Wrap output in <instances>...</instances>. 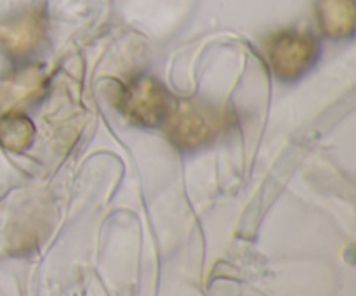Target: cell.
I'll return each mask as SVG.
<instances>
[{
    "mask_svg": "<svg viewBox=\"0 0 356 296\" xmlns=\"http://www.w3.org/2000/svg\"><path fill=\"white\" fill-rule=\"evenodd\" d=\"M40 87V71H38V69H26V71L19 73L16 78H13L6 87H3L0 103H2L3 106H14V104L21 103V101H26L28 97L33 96Z\"/></svg>",
    "mask_w": 356,
    "mask_h": 296,
    "instance_id": "cell-7",
    "label": "cell"
},
{
    "mask_svg": "<svg viewBox=\"0 0 356 296\" xmlns=\"http://www.w3.org/2000/svg\"><path fill=\"white\" fill-rule=\"evenodd\" d=\"M35 137L33 121L21 113H7L0 118V146L14 153L26 151Z\"/></svg>",
    "mask_w": 356,
    "mask_h": 296,
    "instance_id": "cell-6",
    "label": "cell"
},
{
    "mask_svg": "<svg viewBox=\"0 0 356 296\" xmlns=\"http://www.w3.org/2000/svg\"><path fill=\"white\" fill-rule=\"evenodd\" d=\"M169 134L181 149H195L212 141L222 127V114L216 107L198 101H181L170 106Z\"/></svg>",
    "mask_w": 356,
    "mask_h": 296,
    "instance_id": "cell-1",
    "label": "cell"
},
{
    "mask_svg": "<svg viewBox=\"0 0 356 296\" xmlns=\"http://www.w3.org/2000/svg\"><path fill=\"white\" fill-rule=\"evenodd\" d=\"M316 17L323 33L330 38H346L356 28L355 0H316Z\"/></svg>",
    "mask_w": 356,
    "mask_h": 296,
    "instance_id": "cell-5",
    "label": "cell"
},
{
    "mask_svg": "<svg viewBox=\"0 0 356 296\" xmlns=\"http://www.w3.org/2000/svg\"><path fill=\"white\" fill-rule=\"evenodd\" d=\"M45 21L35 10L0 23V47L10 55H24L40 44Z\"/></svg>",
    "mask_w": 356,
    "mask_h": 296,
    "instance_id": "cell-4",
    "label": "cell"
},
{
    "mask_svg": "<svg viewBox=\"0 0 356 296\" xmlns=\"http://www.w3.org/2000/svg\"><path fill=\"white\" fill-rule=\"evenodd\" d=\"M120 107L136 125L155 127L169 114L170 103L167 92L156 80L141 76L125 89Z\"/></svg>",
    "mask_w": 356,
    "mask_h": 296,
    "instance_id": "cell-3",
    "label": "cell"
},
{
    "mask_svg": "<svg viewBox=\"0 0 356 296\" xmlns=\"http://www.w3.org/2000/svg\"><path fill=\"white\" fill-rule=\"evenodd\" d=\"M318 44L306 31L285 30L275 35L268 45L271 68L282 80H294L315 62Z\"/></svg>",
    "mask_w": 356,
    "mask_h": 296,
    "instance_id": "cell-2",
    "label": "cell"
}]
</instances>
